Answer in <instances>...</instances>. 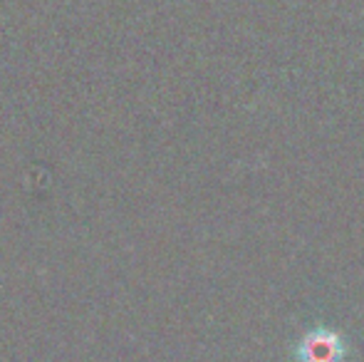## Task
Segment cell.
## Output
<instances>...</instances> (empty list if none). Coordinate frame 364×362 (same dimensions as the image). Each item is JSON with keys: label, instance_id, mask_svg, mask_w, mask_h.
<instances>
[{"label": "cell", "instance_id": "obj_1", "mask_svg": "<svg viewBox=\"0 0 364 362\" xmlns=\"http://www.w3.org/2000/svg\"><path fill=\"white\" fill-rule=\"evenodd\" d=\"M295 362H345L350 358V343L332 325H315L297 340Z\"/></svg>", "mask_w": 364, "mask_h": 362}]
</instances>
